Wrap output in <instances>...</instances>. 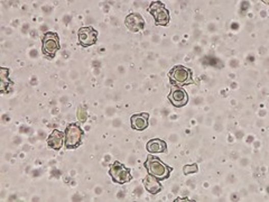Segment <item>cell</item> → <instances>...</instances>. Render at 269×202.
Returning <instances> with one entry per match:
<instances>
[{
    "label": "cell",
    "instance_id": "6da1fadb",
    "mask_svg": "<svg viewBox=\"0 0 269 202\" xmlns=\"http://www.w3.org/2000/svg\"><path fill=\"white\" fill-rule=\"evenodd\" d=\"M144 166L146 167V170L150 174L157 177L158 180L161 181L166 180V178L170 176V167L166 165L163 161H161L156 156H152V155L148 156V159L145 161Z\"/></svg>",
    "mask_w": 269,
    "mask_h": 202
},
{
    "label": "cell",
    "instance_id": "7a4b0ae2",
    "mask_svg": "<svg viewBox=\"0 0 269 202\" xmlns=\"http://www.w3.org/2000/svg\"><path fill=\"white\" fill-rule=\"evenodd\" d=\"M168 78L172 85L183 86L193 83L192 71L184 65H175L168 72Z\"/></svg>",
    "mask_w": 269,
    "mask_h": 202
},
{
    "label": "cell",
    "instance_id": "3957f363",
    "mask_svg": "<svg viewBox=\"0 0 269 202\" xmlns=\"http://www.w3.org/2000/svg\"><path fill=\"white\" fill-rule=\"evenodd\" d=\"M84 136L83 129L78 124L66 126L64 131V146L67 149H74L80 146Z\"/></svg>",
    "mask_w": 269,
    "mask_h": 202
},
{
    "label": "cell",
    "instance_id": "277c9868",
    "mask_svg": "<svg viewBox=\"0 0 269 202\" xmlns=\"http://www.w3.org/2000/svg\"><path fill=\"white\" fill-rule=\"evenodd\" d=\"M109 175L111 176L112 181L118 184H125L133 180L130 170L127 169L123 163L119 161H114L109 167Z\"/></svg>",
    "mask_w": 269,
    "mask_h": 202
},
{
    "label": "cell",
    "instance_id": "5b68a950",
    "mask_svg": "<svg viewBox=\"0 0 269 202\" xmlns=\"http://www.w3.org/2000/svg\"><path fill=\"white\" fill-rule=\"evenodd\" d=\"M60 50V38L59 35L54 32H47L44 34L42 38V52L45 56L52 57L55 56L57 51Z\"/></svg>",
    "mask_w": 269,
    "mask_h": 202
},
{
    "label": "cell",
    "instance_id": "8992f818",
    "mask_svg": "<svg viewBox=\"0 0 269 202\" xmlns=\"http://www.w3.org/2000/svg\"><path fill=\"white\" fill-rule=\"evenodd\" d=\"M150 13L157 26H167L170 21L169 11L161 2H154L150 6Z\"/></svg>",
    "mask_w": 269,
    "mask_h": 202
},
{
    "label": "cell",
    "instance_id": "52a82bcc",
    "mask_svg": "<svg viewBox=\"0 0 269 202\" xmlns=\"http://www.w3.org/2000/svg\"><path fill=\"white\" fill-rule=\"evenodd\" d=\"M78 37L82 48H90L98 40V31L91 26L81 27L78 32Z\"/></svg>",
    "mask_w": 269,
    "mask_h": 202
},
{
    "label": "cell",
    "instance_id": "ba28073f",
    "mask_svg": "<svg viewBox=\"0 0 269 202\" xmlns=\"http://www.w3.org/2000/svg\"><path fill=\"white\" fill-rule=\"evenodd\" d=\"M168 100L174 107L182 108L187 105L188 95H187V92L182 88V86L172 85L169 95H168Z\"/></svg>",
    "mask_w": 269,
    "mask_h": 202
},
{
    "label": "cell",
    "instance_id": "9c48e42d",
    "mask_svg": "<svg viewBox=\"0 0 269 202\" xmlns=\"http://www.w3.org/2000/svg\"><path fill=\"white\" fill-rule=\"evenodd\" d=\"M125 25L130 32L137 33V32H140L141 30H144V28H145V20L139 14L131 13L127 17H126Z\"/></svg>",
    "mask_w": 269,
    "mask_h": 202
},
{
    "label": "cell",
    "instance_id": "30bf717a",
    "mask_svg": "<svg viewBox=\"0 0 269 202\" xmlns=\"http://www.w3.org/2000/svg\"><path fill=\"white\" fill-rule=\"evenodd\" d=\"M130 124L131 128L135 130H145L147 129L148 125H150V115L147 113L133 115L130 118Z\"/></svg>",
    "mask_w": 269,
    "mask_h": 202
},
{
    "label": "cell",
    "instance_id": "8fae6325",
    "mask_svg": "<svg viewBox=\"0 0 269 202\" xmlns=\"http://www.w3.org/2000/svg\"><path fill=\"white\" fill-rule=\"evenodd\" d=\"M142 183H144V187L146 189V191L151 194H157L163 190L161 180H158L157 177L150 174V173H148V174L145 176Z\"/></svg>",
    "mask_w": 269,
    "mask_h": 202
},
{
    "label": "cell",
    "instance_id": "7c38bea8",
    "mask_svg": "<svg viewBox=\"0 0 269 202\" xmlns=\"http://www.w3.org/2000/svg\"><path fill=\"white\" fill-rule=\"evenodd\" d=\"M47 146L51 149H54V151H59L62 148V146L64 145V132L60 131L57 129H54L47 138Z\"/></svg>",
    "mask_w": 269,
    "mask_h": 202
},
{
    "label": "cell",
    "instance_id": "4fadbf2b",
    "mask_svg": "<svg viewBox=\"0 0 269 202\" xmlns=\"http://www.w3.org/2000/svg\"><path fill=\"white\" fill-rule=\"evenodd\" d=\"M146 149L151 154L165 153L167 151V145H166V143L161 140V138H153V140L148 141V143L146 144Z\"/></svg>",
    "mask_w": 269,
    "mask_h": 202
},
{
    "label": "cell",
    "instance_id": "5bb4252c",
    "mask_svg": "<svg viewBox=\"0 0 269 202\" xmlns=\"http://www.w3.org/2000/svg\"><path fill=\"white\" fill-rule=\"evenodd\" d=\"M9 70L8 69H5L3 68L2 69V74H0V79H2V91L5 92L6 90H7V88L9 85L13 84V81L9 80Z\"/></svg>",
    "mask_w": 269,
    "mask_h": 202
},
{
    "label": "cell",
    "instance_id": "9a60e30c",
    "mask_svg": "<svg viewBox=\"0 0 269 202\" xmlns=\"http://www.w3.org/2000/svg\"><path fill=\"white\" fill-rule=\"evenodd\" d=\"M77 117H78L80 123H85V121L88 120V111H87V109H85L82 106H79L78 107V110H77Z\"/></svg>",
    "mask_w": 269,
    "mask_h": 202
},
{
    "label": "cell",
    "instance_id": "2e32d148",
    "mask_svg": "<svg viewBox=\"0 0 269 202\" xmlns=\"http://www.w3.org/2000/svg\"><path fill=\"white\" fill-rule=\"evenodd\" d=\"M199 172V166L198 164L193 163V164H186L183 167V173L185 175H191V174H195V173Z\"/></svg>",
    "mask_w": 269,
    "mask_h": 202
}]
</instances>
